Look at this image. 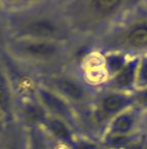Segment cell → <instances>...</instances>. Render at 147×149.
<instances>
[{
	"mask_svg": "<svg viewBox=\"0 0 147 149\" xmlns=\"http://www.w3.org/2000/svg\"><path fill=\"white\" fill-rule=\"evenodd\" d=\"M136 0H62L67 21L78 45H90L120 19Z\"/></svg>",
	"mask_w": 147,
	"mask_h": 149,
	"instance_id": "obj_1",
	"label": "cell"
},
{
	"mask_svg": "<svg viewBox=\"0 0 147 149\" xmlns=\"http://www.w3.org/2000/svg\"><path fill=\"white\" fill-rule=\"evenodd\" d=\"M12 38H32L78 45L60 1H34L25 12L5 15Z\"/></svg>",
	"mask_w": 147,
	"mask_h": 149,
	"instance_id": "obj_2",
	"label": "cell"
},
{
	"mask_svg": "<svg viewBox=\"0 0 147 149\" xmlns=\"http://www.w3.org/2000/svg\"><path fill=\"white\" fill-rule=\"evenodd\" d=\"M89 46L137 57L147 54V0H136L114 25Z\"/></svg>",
	"mask_w": 147,
	"mask_h": 149,
	"instance_id": "obj_3",
	"label": "cell"
},
{
	"mask_svg": "<svg viewBox=\"0 0 147 149\" xmlns=\"http://www.w3.org/2000/svg\"><path fill=\"white\" fill-rule=\"evenodd\" d=\"M76 47L77 45L54 40L12 38L4 52L42 74L69 66L74 59Z\"/></svg>",
	"mask_w": 147,
	"mask_h": 149,
	"instance_id": "obj_4",
	"label": "cell"
},
{
	"mask_svg": "<svg viewBox=\"0 0 147 149\" xmlns=\"http://www.w3.org/2000/svg\"><path fill=\"white\" fill-rule=\"evenodd\" d=\"M39 83L68 100L77 110L79 119L90 110L98 90L81 79L72 63L62 70L39 74Z\"/></svg>",
	"mask_w": 147,
	"mask_h": 149,
	"instance_id": "obj_5",
	"label": "cell"
},
{
	"mask_svg": "<svg viewBox=\"0 0 147 149\" xmlns=\"http://www.w3.org/2000/svg\"><path fill=\"white\" fill-rule=\"evenodd\" d=\"M141 112L135 107L124 110L106 126L99 142L104 149H122L139 136Z\"/></svg>",
	"mask_w": 147,
	"mask_h": 149,
	"instance_id": "obj_6",
	"label": "cell"
},
{
	"mask_svg": "<svg viewBox=\"0 0 147 149\" xmlns=\"http://www.w3.org/2000/svg\"><path fill=\"white\" fill-rule=\"evenodd\" d=\"M36 98L49 116L64 120L80 134V119L77 110L68 100L55 91L39 83L36 89Z\"/></svg>",
	"mask_w": 147,
	"mask_h": 149,
	"instance_id": "obj_7",
	"label": "cell"
},
{
	"mask_svg": "<svg viewBox=\"0 0 147 149\" xmlns=\"http://www.w3.org/2000/svg\"><path fill=\"white\" fill-rule=\"evenodd\" d=\"M139 57H131L124 68L107 81L102 88L110 89L113 91L131 94L136 89V76H137V64Z\"/></svg>",
	"mask_w": 147,
	"mask_h": 149,
	"instance_id": "obj_8",
	"label": "cell"
},
{
	"mask_svg": "<svg viewBox=\"0 0 147 149\" xmlns=\"http://www.w3.org/2000/svg\"><path fill=\"white\" fill-rule=\"evenodd\" d=\"M0 109L7 123L16 122V98L14 89L0 58Z\"/></svg>",
	"mask_w": 147,
	"mask_h": 149,
	"instance_id": "obj_9",
	"label": "cell"
},
{
	"mask_svg": "<svg viewBox=\"0 0 147 149\" xmlns=\"http://www.w3.org/2000/svg\"><path fill=\"white\" fill-rule=\"evenodd\" d=\"M39 126L44 130V133L51 140L67 143V144H70L73 141L74 137L79 134L64 120L49 116V115L45 117V119Z\"/></svg>",
	"mask_w": 147,
	"mask_h": 149,
	"instance_id": "obj_10",
	"label": "cell"
},
{
	"mask_svg": "<svg viewBox=\"0 0 147 149\" xmlns=\"http://www.w3.org/2000/svg\"><path fill=\"white\" fill-rule=\"evenodd\" d=\"M103 52L104 68L108 76V80L120 72L126 62L133 56H129L118 51H102Z\"/></svg>",
	"mask_w": 147,
	"mask_h": 149,
	"instance_id": "obj_11",
	"label": "cell"
},
{
	"mask_svg": "<svg viewBox=\"0 0 147 149\" xmlns=\"http://www.w3.org/2000/svg\"><path fill=\"white\" fill-rule=\"evenodd\" d=\"M27 149H51V141L44 130L39 125L26 127Z\"/></svg>",
	"mask_w": 147,
	"mask_h": 149,
	"instance_id": "obj_12",
	"label": "cell"
},
{
	"mask_svg": "<svg viewBox=\"0 0 147 149\" xmlns=\"http://www.w3.org/2000/svg\"><path fill=\"white\" fill-rule=\"evenodd\" d=\"M16 123V122H14ZM9 124L8 138L3 144L2 149H27V132L21 124L20 128H14V124Z\"/></svg>",
	"mask_w": 147,
	"mask_h": 149,
	"instance_id": "obj_13",
	"label": "cell"
},
{
	"mask_svg": "<svg viewBox=\"0 0 147 149\" xmlns=\"http://www.w3.org/2000/svg\"><path fill=\"white\" fill-rule=\"evenodd\" d=\"M70 146L72 149H102L99 140L83 134H77L70 143Z\"/></svg>",
	"mask_w": 147,
	"mask_h": 149,
	"instance_id": "obj_14",
	"label": "cell"
},
{
	"mask_svg": "<svg viewBox=\"0 0 147 149\" xmlns=\"http://www.w3.org/2000/svg\"><path fill=\"white\" fill-rule=\"evenodd\" d=\"M143 88H147V54L139 56L138 64H137L136 89Z\"/></svg>",
	"mask_w": 147,
	"mask_h": 149,
	"instance_id": "obj_15",
	"label": "cell"
},
{
	"mask_svg": "<svg viewBox=\"0 0 147 149\" xmlns=\"http://www.w3.org/2000/svg\"><path fill=\"white\" fill-rule=\"evenodd\" d=\"M133 107L141 113H147V88L136 89L132 92Z\"/></svg>",
	"mask_w": 147,
	"mask_h": 149,
	"instance_id": "obj_16",
	"label": "cell"
},
{
	"mask_svg": "<svg viewBox=\"0 0 147 149\" xmlns=\"http://www.w3.org/2000/svg\"><path fill=\"white\" fill-rule=\"evenodd\" d=\"M10 40H12V36L9 33L6 17L0 10V52L4 51L6 49Z\"/></svg>",
	"mask_w": 147,
	"mask_h": 149,
	"instance_id": "obj_17",
	"label": "cell"
},
{
	"mask_svg": "<svg viewBox=\"0 0 147 149\" xmlns=\"http://www.w3.org/2000/svg\"><path fill=\"white\" fill-rule=\"evenodd\" d=\"M122 149H147V142L141 138L140 134H139L138 137L134 139L131 143H129Z\"/></svg>",
	"mask_w": 147,
	"mask_h": 149,
	"instance_id": "obj_18",
	"label": "cell"
},
{
	"mask_svg": "<svg viewBox=\"0 0 147 149\" xmlns=\"http://www.w3.org/2000/svg\"><path fill=\"white\" fill-rule=\"evenodd\" d=\"M139 134H140L141 138L147 142V113H141Z\"/></svg>",
	"mask_w": 147,
	"mask_h": 149,
	"instance_id": "obj_19",
	"label": "cell"
},
{
	"mask_svg": "<svg viewBox=\"0 0 147 149\" xmlns=\"http://www.w3.org/2000/svg\"><path fill=\"white\" fill-rule=\"evenodd\" d=\"M51 149H72L70 144H67V143H63V142H58V141H54L51 140Z\"/></svg>",
	"mask_w": 147,
	"mask_h": 149,
	"instance_id": "obj_20",
	"label": "cell"
},
{
	"mask_svg": "<svg viewBox=\"0 0 147 149\" xmlns=\"http://www.w3.org/2000/svg\"><path fill=\"white\" fill-rule=\"evenodd\" d=\"M8 125V123H7L6 119H5L4 115H3L2 111H1V109H0V127L1 128H4L5 126Z\"/></svg>",
	"mask_w": 147,
	"mask_h": 149,
	"instance_id": "obj_21",
	"label": "cell"
},
{
	"mask_svg": "<svg viewBox=\"0 0 147 149\" xmlns=\"http://www.w3.org/2000/svg\"><path fill=\"white\" fill-rule=\"evenodd\" d=\"M102 149H104V148H102Z\"/></svg>",
	"mask_w": 147,
	"mask_h": 149,
	"instance_id": "obj_22",
	"label": "cell"
}]
</instances>
